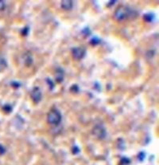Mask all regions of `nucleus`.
Returning <instances> with one entry per match:
<instances>
[{
  "mask_svg": "<svg viewBox=\"0 0 159 165\" xmlns=\"http://www.w3.org/2000/svg\"><path fill=\"white\" fill-rule=\"evenodd\" d=\"M136 15V13L133 11L131 9L121 6L116 9L114 14V18L117 21H123L131 17H135Z\"/></svg>",
  "mask_w": 159,
  "mask_h": 165,
  "instance_id": "1",
  "label": "nucleus"
},
{
  "mask_svg": "<svg viewBox=\"0 0 159 165\" xmlns=\"http://www.w3.org/2000/svg\"><path fill=\"white\" fill-rule=\"evenodd\" d=\"M61 115L57 109H53L50 110V113L47 115V121L50 125H58L61 123Z\"/></svg>",
  "mask_w": 159,
  "mask_h": 165,
  "instance_id": "2",
  "label": "nucleus"
},
{
  "mask_svg": "<svg viewBox=\"0 0 159 165\" xmlns=\"http://www.w3.org/2000/svg\"><path fill=\"white\" fill-rule=\"evenodd\" d=\"M92 133L97 139H99V140H103L106 136V130H105L104 127L101 125H96L92 130Z\"/></svg>",
  "mask_w": 159,
  "mask_h": 165,
  "instance_id": "3",
  "label": "nucleus"
},
{
  "mask_svg": "<svg viewBox=\"0 0 159 165\" xmlns=\"http://www.w3.org/2000/svg\"><path fill=\"white\" fill-rule=\"evenodd\" d=\"M85 49L84 47H76L73 48L72 50V54L73 58L76 60H80L82 59L85 55Z\"/></svg>",
  "mask_w": 159,
  "mask_h": 165,
  "instance_id": "4",
  "label": "nucleus"
},
{
  "mask_svg": "<svg viewBox=\"0 0 159 165\" xmlns=\"http://www.w3.org/2000/svg\"><path fill=\"white\" fill-rule=\"evenodd\" d=\"M30 97L35 103H38L42 99V93L38 87H35L31 92Z\"/></svg>",
  "mask_w": 159,
  "mask_h": 165,
  "instance_id": "5",
  "label": "nucleus"
},
{
  "mask_svg": "<svg viewBox=\"0 0 159 165\" xmlns=\"http://www.w3.org/2000/svg\"><path fill=\"white\" fill-rule=\"evenodd\" d=\"M61 8L64 9L65 10H72V7H73V3L72 1H62L61 2Z\"/></svg>",
  "mask_w": 159,
  "mask_h": 165,
  "instance_id": "6",
  "label": "nucleus"
},
{
  "mask_svg": "<svg viewBox=\"0 0 159 165\" xmlns=\"http://www.w3.org/2000/svg\"><path fill=\"white\" fill-rule=\"evenodd\" d=\"M63 79H64V72L61 69H57L56 71V80L57 82H62Z\"/></svg>",
  "mask_w": 159,
  "mask_h": 165,
  "instance_id": "7",
  "label": "nucleus"
},
{
  "mask_svg": "<svg viewBox=\"0 0 159 165\" xmlns=\"http://www.w3.org/2000/svg\"><path fill=\"white\" fill-rule=\"evenodd\" d=\"M7 66V62H6L3 58H0V72H2L3 70H4Z\"/></svg>",
  "mask_w": 159,
  "mask_h": 165,
  "instance_id": "8",
  "label": "nucleus"
},
{
  "mask_svg": "<svg viewBox=\"0 0 159 165\" xmlns=\"http://www.w3.org/2000/svg\"><path fill=\"white\" fill-rule=\"evenodd\" d=\"M153 18H154V15L153 14H147V15L144 16V19L147 22H152Z\"/></svg>",
  "mask_w": 159,
  "mask_h": 165,
  "instance_id": "9",
  "label": "nucleus"
},
{
  "mask_svg": "<svg viewBox=\"0 0 159 165\" xmlns=\"http://www.w3.org/2000/svg\"><path fill=\"white\" fill-rule=\"evenodd\" d=\"M32 62H33L32 57H31L30 55H28L27 57H26V58L25 59V63L28 65V66H29V65H30L31 64H32Z\"/></svg>",
  "mask_w": 159,
  "mask_h": 165,
  "instance_id": "10",
  "label": "nucleus"
},
{
  "mask_svg": "<svg viewBox=\"0 0 159 165\" xmlns=\"http://www.w3.org/2000/svg\"><path fill=\"white\" fill-rule=\"evenodd\" d=\"M6 8V3L3 1H0V11L5 10Z\"/></svg>",
  "mask_w": 159,
  "mask_h": 165,
  "instance_id": "11",
  "label": "nucleus"
},
{
  "mask_svg": "<svg viewBox=\"0 0 159 165\" xmlns=\"http://www.w3.org/2000/svg\"><path fill=\"white\" fill-rule=\"evenodd\" d=\"M91 43H92V44H94V45H96V44H98V43H99V40L97 38H93L92 39V41H91Z\"/></svg>",
  "mask_w": 159,
  "mask_h": 165,
  "instance_id": "12",
  "label": "nucleus"
},
{
  "mask_svg": "<svg viewBox=\"0 0 159 165\" xmlns=\"http://www.w3.org/2000/svg\"><path fill=\"white\" fill-rule=\"evenodd\" d=\"M47 83L48 85H50V89H53V81L50 79H47Z\"/></svg>",
  "mask_w": 159,
  "mask_h": 165,
  "instance_id": "13",
  "label": "nucleus"
},
{
  "mask_svg": "<svg viewBox=\"0 0 159 165\" xmlns=\"http://www.w3.org/2000/svg\"><path fill=\"white\" fill-rule=\"evenodd\" d=\"M79 148H77V146H75L74 148H73V153H74V154H77V153H79Z\"/></svg>",
  "mask_w": 159,
  "mask_h": 165,
  "instance_id": "14",
  "label": "nucleus"
},
{
  "mask_svg": "<svg viewBox=\"0 0 159 165\" xmlns=\"http://www.w3.org/2000/svg\"><path fill=\"white\" fill-rule=\"evenodd\" d=\"M5 153V149L3 148V146L2 145H0V153L1 154H3V153Z\"/></svg>",
  "mask_w": 159,
  "mask_h": 165,
  "instance_id": "15",
  "label": "nucleus"
}]
</instances>
